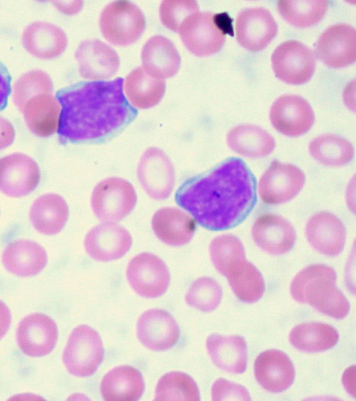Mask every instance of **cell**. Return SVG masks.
Returning a JSON list of instances; mask_svg holds the SVG:
<instances>
[{
	"label": "cell",
	"mask_w": 356,
	"mask_h": 401,
	"mask_svg": "<svg viewBox=\"0 0 356 401\" xmlns=\"http://www.w3.org/2000/svg\"><path fill=\"white\" fill-rule=\"evenodd\" d=\"M256 182L241 159L229 158L211 172L187 180L175 194L177 203L204 228L223 230L241 223L256 202Z\"/></svg>",
	"instance_id": "cell-1"
},
{
	"label": "cell",
	"mask_w": 356,
	"mask_h": 401,
	"mask_svg": "<svg viewBox=\"0 0 356 401\" xmlns=\"http://www.w3.org/2000/svg\"><path fill=\"white\" fill-rule=\"evenodd\" d=\"M122 77L77 83L59 90L61 105L58 133L61 142L97 140L113 133L134 117L123 93Z\"/></svg>",
	"instance_id": "cell-2"
},
{
	"label": "cell",
	"mask_w": 356,
	"mask_h": 401,
	"mask_svg": "<svg viewBox=\"0 0 356 401\" xmlns=\"http://www.w3.org/2000/svg\"><path fill=\"white\" fill-rule=\"evenodd\" d=\"M337 274L332 267L312 265L302 269L291 285L292 297L298 302L309 304L319 312L335 319L347 316L350 304L336 285Z\"/></svg>",
	"instance_id": "cell-3"
},
{
	"label": "cell",
	"mask_w": 356,
	"mask_h": 401,
	"mask_svg": "<svg viewBox=\"0 0 356 401\" xmlns=\"http://www.w3.org/2000/svg\"><path fill=\"white\" fill-rule=\"evenodd\" d=\"M232 19L227 13L196 12L189 15L179 30L186 48L197 56L218 52L227 33H232Z\"/></svg>",
	"instance_id": "cell-4"
},
{
	"label": "cell",
	"mask_w": 356,
	"mask_h": 401,
	"mask_svg": "<svg viewBox=\"0 0 356 401\" xmlns=\"http://www.w3.org/2000/svg\"><path fill=\"white\" fill-rule=\"evenodd\" d=\"M99 25L104 38L117 46H127L136 42L145 28L142 10L129 1H112L102 10Z\"/></svg>",
	"instance_id": "cell-5"
},
{
	"label": "cell",
	"mask_w": 356,
	"mask_h": 401,
	"mask_svg": "<svg viewBox=\"0 0 356 401\" xmlns=\"http://www.w3.org/2000/svg\"><path fill=\"white\" fill-rule=\"evenodd\" d=\"M104 354L103 343L98 332L83 324L71 333L63 352V361L72 375L89 377L102 362Z\"/></svg>",
	"instance_id": "cell-6"
},
{
	"label": "cell",
	"mask_w": 356,
	"mask_h": 401,
	"mask_svg": "<svg viewBox=\"0 0 356 401\" xmlns=\"http://www.w3.org/2000/svg\"><path fill=\"white\" fill-rule=\"evenodd\" d=\"M133 185L120 178H108L94 188L91 206L95 216L104 222H115L127 217L136 203Z\"/></svg>",
	"instance_id": "cell-7"
},
{
	"label": "cell",
	"mask_w": 356,
	"mask_h": 401,
	"mask_svg": "<svg viewBox=\"0 0 356 401\" xmlns=\"http://www.w3.org/2000/svg\"><path fill=\"white\" fill-rule=\"evenodd\" d=\"M271 63L276 77L290 84L308 81L316 67L312 50L296 40H286L279 45L271 56Z\"/></svg>",
	"instance_id": "cell-8"
},
{
	"label": "cell",
	"mask_w": 356,
	"mask_h": 401,
	"mask_svg": "<svg viewBox=\"0 0 356 401\" xmlns=\"http://www.w3.org/2000/svg\"><path fill=\"white\" fill-rule=\"evenodd\" d=\"M305 182V173L300 168L274 160L259 180V194L266 204H282L293 198Z\"/></svg>",
	"instance_id": "cell-9"
},
{
	"label": "cell",
	"mask_w": 356,
	"mask_h": 401,
	"mask_svg": "<svg viewBox=\"0 0 356 401\" xmlns=\"http://www.w3.org/2000/svg\"><path fill=\"white\" fill-rule=\"evenodd\" d=\"M127 278L132 289L140 296L155 298L168 289L170 276L165 262L150 253L133 258L127 268Z\"/></svg>",
	"instance_id": "cell-10"
},
{
	"label": "cell",
	"mask_w": 356,
	"mask_h": 401,
	"mask_svg": "<svg viewBox=\"0 0 356 401\" xmlns=\"http://www.w3.org/2000/svg\"><path fill=\"white\" fill-rule=\"evenodd\" d=\"M137 175L143 189L153 199H165L172 192L174 166L168 156L159 148L145 151L138 164Z\"/></svg>",
	"instance_id": "cell-11"
},
{
	"label": "cell",
	"mask_w": 356,
	"mask_h": 401,
	"mask_svg": "<svg viewBox=\"0 0 356 401\" xmlns=\"http://www.w3.org/2000/svg\"><path fill=\"white\" fill-rule=\"evenodd\" d=\"M40 171L36 162L23 153L0 159V191L13 198L31 194L38 187Z\"/></svg>",
	"instance_id": "cell-12"
},
{
	"label": "cell",
	"mask_w": 356,
	"mask_h": 401,
	"mask_svg": "<svg viewBox=\"0 0 356 401\" xmlns=\"http://www.w3.org/2000/svg\"><path fill=\"white\" fill-rule=\"evenodd\" d=\"M314 52L319 60L333 68L353 63L356 58L355 27L346 23L330 26L317 40Z\"/></svg>",
	"instance_id": "cell-13"
},
{
	"label": "cell",
	"mask_w": 356,
	"mask_h": 401,
	"mask_svg": "<svg viewBox=\"0 0 356 401\" xmlns=\"http://www.w3.org/2000/svg\"><path fill=\"white\" fill-rule=\"evenodd\" d=\"M269 116L274 128L290 137L305 134L314 122V113L309 102L296 95H283L276 99Z\"/></svg>",
	"instance_id": "cell-14"
},
{
	"label": "cell",
	"mask_w": 356,
	"mask_h": 401,
	"mask_svg": "<svg viewBox=\"0 0 356 401\" xmlns=\"http://www.w3.org/2000/svg\"><path fill=\"white\" fill-rule=\"evenodd\" d=\"M84 248L94 260L109 262L122 258L129 250L132 237L124 227L114 222H104L86 234Z\"/></svg>",
	"instance_id": "cell-15"
},
{
	"label": "cell",
	"mask_w": 356,
	"mask_h": 401,
	"mask_svg": "<svg viewBox=\"0 0 356 401\" xmlns=\"http://www.w3.org/2000/svg\"><path fill=\"white\" fill-rule=\"evenodd\" d=\"M235 31L236 40L242 47L251 52H258L275 38L277 25L267 9L248 8L238 15Z\"/></svg>",
	"instance_id": "cell-16"
},
{
	"label": "cell",
	"mask_w": 356,
	"mask_h": 401,
	"mask_svg": "<svg viewBox=\"0 0 356 401\" xmlns=\"http://www.w3.org/2000/svg\"><path fill=\"white\" fill-rule=\"evenodd\" d=\"M17 343L21 351L31 357L49 354L58 339L55 322L42 313H33L24 317L17 330Z\"/></svg>",
	"instance_id": "cell-17"
},
{
	"label": "cell",
	"mask_w": 356,
	"mask_h": 401,
	"mask_svg": "<svg viewBox=\"0 0 356 401\" xmlns=\"http://www.w3.org/2000/svg\"><path fill=\"white\" fill-rule=\"evenodd\" d=\"M137 336L139 341L148 349L163 351L177 344L179 329L170 313L153 308L145 311L138 318Z\"/></svg>",
	"instance_id": "cell-18"
},
{
	"label": "cell",
	"mask_w": 356,
	"mask_h": 401,
	"mask_svg": "<svg viewBox=\"0 0 356 401\" xmlns=\"http://www.w3.org/2000/svg\"><path fill=\"white\" fill-rule=\"evenodd\" d=\"M75 57L79 74L88 79H107L115 74L120 67V58L116 52L98 39L81 42L75 52Z\"/></svg>",
	"instance_id": "cell-19"
},
{
	"label": "cell",
	"mask_w": 356,
	"mask_h": 401,
	"mask_svg": "<svg viewBox=\"0 0 356 401\" xmlns=\"http://www.w3.org/2000/svg\"><path fill=\"white\" fill-rule=\"evenodd\" d=\"M252 236L255 244L272 255H282L293 246L296 234L292 225L272 213L260 215L254 222Z\"/></svg>",
	"instance_id": "cell-20"
},
{
	"label": "cell",
	"mask_w": 356,
	"mask_h": 401,
	"mask_svg": "<svg viewBox=\"0 0 356 401\" xmlns=\"http://www.w3.org/2000/svg\"><path fill=\"white\" fill-rule=\"evenodd\" d=\"M306 237L312 246L321 253L336 256L343 251L346 231L334 214L321 212L312 216L306 226Z\"/></svg>",
	"instance_id": "cell-21"
},
{
	"label": "cell",
	"mask_w": 356,
	"mask_h": 401,
	"mask_svg": "<svg viewBox=\"0 0 356 401\" xmlns=\"http://www.w3.org/2000/svg\"><path fill=\"white\" fill-rule=\"evenodd\" d=\"M254 377L265 390L280 393L293 382L295 369L289 357L277 349L261 353L254 364Z\"/></svg>",
	"instance_id": "cell-22"
},
{
	"label": "cell",
	"mask_w": 356,
	"mask_h": 401,
	"mask_svg": "<svg viewBox=\"0 0 356 401\" xmlns=\"http://www.w3.org/2000/svg\"><path fill=\"white\" fill-rule=\"evenodd\" d=\"M2 263L12 274L19 277L40 273L47 263L45 249L32 240L19 239L9 243L2 254Z\"/></svg>",
	"instance_id": "cell-23"
},
{
	"label": "cell",
	"mask_w": 356,
	"mask_h": 401,
	"mask_svg": "<svg viewBox=\"0 0 356 401\" xmlns=\"http://www.w3.org/2000/svg\"><path fill=\"white\" fill-rule=\"evenodd\" d=\"M22 43L34 56L51 59L60 56L65 50L67 37L62 29L53 24L35 22L23 31Z\"/></svg>",
	"instance_id": "cell-24"
},
{
	"label": "cell",
	"mask_w": 356,
	"mask_h": 401,
	"mask_svg": "<svg viewBox=\"0 0 356 401\" xmlns=\"http://www.w3.org/2000/svg\"><path fill=\"white\" fill-rule=\"evenodd\" d=\"M154 234L163 242L171 246H182L191 241L196 222L188 214L175 207H163L152 218Z\"/></svg>",
	"instance_id": "cell-25"
},
{
	"label": "cell",
	"mask_w": 356,
	"mask_h": 401,
	"mask_svg": "<svg viewBox=\"0 0 356 401\" xmlns=\"http://www.w3.org/2000/svg\"><path fill=\"white\" fill-rule=\"evenodd\" d=\"M22 111L26 126L38 136H49L58 129L60 107L51 93H42L31 97Z\"/></svg>",
	"instance_id": "cell-26"
},
{
	"label": "cell",
	"mask_w": 356,
	"mask_h": 401,
	"mask_svg": "<svg viewBox=\"0 0 356 401\" xmlns=\"http://www.w3.org/2000/svg\"><path fill=\"white\" fill-rule=\"evenodd\" d=\"M69 215L68 205L57 194H45L32 203L29 218L33 228L41 234L54 235L65 227Z\"/></svg>",
	"instance_id": "cell-27"
},
{
	"label": "cell",
	"mask_w": 356,
	"mask_h": 401,
	"mask_svg": "<svg viewBox=\"0 0 356 401\" xmlns=\"http://www.w3.org/2000/svg\"><path fill=\"white\" fill-rule=\"evenodd\" d=\"M143 68L161 79L171 77L179 70L181 57L172 42L161 35L151 37L141 52Z\"/></svg>",
	"instance_id": "cell-28"
},
{
	"label": "cell",
	"mask_w": 356,
	"mask_h": 401,
	"mask_svg": "<svg viewBox=\"0 0 356 401\" xmlns=\"http://www.w3.org/2000/svg\"><path fill=\"white\" fill-rule=\"evenodd\" d=\"M145 388L140 372L129 365L116 367L102 378L100 391L107 401H136L140 399Z\"/></svg>",
	"instance_id": "cell-29"
},
{
	"label": "cell",
	"mask_w": 356,
	"mask_h": 401,
	"mask_svg": "<svg viewBox=\"0 0 356 401\" xmlns=\"http://www.w3.org/2000/svg\"><path fill=\"white\" fill-rule=\"evenodd\" d=\"M207 348L220 369L232 374H241L246 370L247 345L243 337L211 334L207 339Z\"/></svg>",
	"instance_id": "cell-30"
},
{
	"label": "cell",
	"mask_w": 356,
	"mask_h": 401,
	"mask_svg": "<svg viewBox=\"0 0 356 401\" xmlns=\"http://www.w3.org/2000/svg\"><path fill=\"white\" fill-rule=\"evenodd\" d=\"M227 142L235 152L251 158L265 157L275 147L274 138L261 127L241 125L232 128L227 134Z\"/></svg>",
	"instance_id": "cell-31"
},
{
	"label": "cell",
	"mask_w": 356,
	"mask_h": 401,
	"mask_svg": "<svg viewBox=\"0 0 356 401\" xmlns=\"http://www.w3.org/2000/svg\"><path fill=\"white\" fill-rule=\"evenodd\" d=\"M124 90L133 106L147 109L156 104L163 97L165 83L163 79L148 73L143 67H138L126 77Z\"/></svg>",
	"instance_id": "cell-32"
},
{
	"label": "cell",
	"mask_w": 356,
	"mask_h": 401,
	"mask_svg": "<svg viewBox=\"0 0 356 401\" xmlns=\"http://www.w3.org/2000/svg\"><path fill=\"white\" fill-rule=\"evenodd\" d=\"M225 276L236 297L241 301L255 302L264 293L265 283L261 274L245 258L231 264Z\"/></svg>",
	"instance_id": "cell-33"
},
{
	"label": "cell",
	"mask_w": 356,
	"mask_h": 401,
	"mask_svg": "<svg viewBox=\"0 0 356 401\" xmlns=\"http://www.w3.org/2000/svg\"><path fill=\"white\" fill-rule=\"evenodd\" d=\"M289 341L300 351L318 352L332 348L339 341V333L332 326L327 324L302 323L292 329Z\"/></svg>",
	"instance_id": "cell-34"
},
{
	"label": "cell",
	"mask_w": 356,
	"mask_h": 401,
	"mask_svg": "<svg viewBox=\"0 0 356 401\" xmlns=\"http://www.w3.org/2000/svg\"><path fill=\"white\" fill-rule=\"evenodd\" d=\"M312 157L327 166H341L350 163L354 147L347 139L336 134H323L314 139L309 145Z\"/></svg>",
	"instance_id": "cell-35"
},
{
	"label": "cell",
	"mask_w": 356,
	"mask_h": 401,
	"mask_svg": "<svg viewBox=\"0 0 356 401\" xmlns=\"http://www.w3.org/2000/svg\"><path fill=\"white\" fill-rule=\"evenodd\" d=\"M329 2L325 0H280L277 9L282 17L292 25L306 28L317 24L325 15Z\"/></svg>",
	"instance_id": "cell-36"
},
{
	"label": "cell",
	"mask_w": 356,
	"mask_h": 401,
	"mask_svg": "<svg viewBox=\"0 0 356 401\" xmlns=\"http://www.w3.org/2000/svg\"><path fill=\"white\" fill-rule=\"evenodd\" d=\"M154 400L198 401L200 398L198 387L191 376L181 372H170L159 380Z\"/></svg>",
	"instance_id": "cell-37"
},
{
	"label": "cell",
	"mask_w": 356,
	"mask_h": 401,
	"mask_svg": "<svg viewBox=\"0 0 356 401\" xmlns=\"http://www.w3.org/2000/svg\"><path fill=\"white\" fill-rule=\"evenodd\" d=\"M209 254L216 269L223 276L231 264L245 258L243 244L236 236L229 234L216 237L210 243Z\"/></svg>",
	"instance_id": "cell-38"
},
{
	"label": "cell",
	"mask_w": 356,
	"mask_h": 401,
	"mask_svg": "<svg viewBox=\"0 0 356 401\" xmlns=\"http://www.w3.org/2000/svg\"><path fill=\"white\" fill-rule=\"evenodd\" d=\"M222 294L221 287L214 279L202 277L192 283L185 300L191 307L202 312H211L220 304Z\"/></svg>",
	"instance_id": "cell-39"
},
{
	"label": "cell",
	"mask_w": 356,
	"mask_h": 401,
	"mask_svg": "<svg viewBox=\"0 0 356 401\" xmlns=\"http://www.w3.org/2000/svg\"><path fill=\"white\" fill-rule=\"evenodd\" d=\"M52 91V81L47 74L42 70H31L15 82L13 101L22 111L25 103L31 97L42 93H51Z\"/></svg>",
	"instance_id": "cell-40"
},
{
	"label": "cell",
	"mask_w": 356,
	"mask_h": 401,
	"mask_svg": "<svg viewBox=\"0 0 356 401\" xmlns=\"http://www.w3.org/2000/svg\"><path fill=\"white\" fill-rule=\"evenodd\" d=\"M160 19L168 29L179 32L183 22L197 12V1L193 0H165L160 6Z\"/></svg>",
	"instance_id": "cell-41"
},
{
	"label": "cell",
	"mask_w": 356,
	"mask_h": 401,
	"mask_svg": "<svg viewBox=\"0 0 356 401\" xmlns=\"http://www.w3.org/2000/svg\"><path fill=\"white\" fill-rule=\"evenodd\" d=\"M213 400H250L247 389L238 384L225 379H218L211 387Z\"/></svg>",
	"instance_id": "cell-42"
},
{
	"label": "cell",
	"mask_w": 356,
	"mask_h": 401,
	"mask_svg": "<svg viewBox=\"0 0 356 401\" xmlns=\"http://www.w3.org/2000/svg\"><path fill=\"white\" fill-rule=\"evenodd\" d=\"M11 77L6 65L0 61V111L3 110L10 93Z\"/></svg>",
	"instance_id": "cell-43"
},
{
	"label": "cell",
	"mask_w": 356,
	"mask_h": 401,
	"mask_svg": "<svg viewBox=\"0 0 356 401\" xmlns=\"http://www.w3.org/2000/svg\"><path fill=\"white\" fill-rule=\"evenodd\" d=\"M15 131L12 123L0 116V150L10 146L15 139Z\"/></svg>",
	"instance_id": "cell-44"
},
{
	"label": "cell",
	"mask_w": 356,
	"mask_h": 401,
	"mask_svg": "<svg viewBox=\"0 0 356 401\" xmlns=\"http://www.w3.org/2000/svg\"><path fill=\"white\" fill-rule=\"evenodd\" d=\"M11 320V315L8 306L0 301V340L8 330Z\"/></svg>",
	"instance_id": "cell-45"
},
{
	"label": "cell",
	"mask_w": 356,
	"mask_h": 401,
	"mask_svg": "<svg viewBox=\"0 0 356 401\" xmlns=\"http://www.w3.org/2000/svg\"><path fill=\"white\" fill-rule=\"evenodd\" d=\"M355 365L348 368L343 374V382L344 387L347 391L355 397Z\"/></svg>",
	"instance_id": "cell-46"
}]
</instances>
